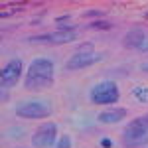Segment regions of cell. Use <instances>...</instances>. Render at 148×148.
<instances>
[{
	"label": "cell",
	"mask_w": 148,
	"mask_h": 148,
	"mask_svg": "<svg viewBox=\"0 0 148 148\" xmlns=\"http://www.w3.org/2000/svg\"><path fill=\"white\" fill-rule=\"evenodd\" d=\"M53 61L47 57H36L30 63L24 77V87L28 91H42L53 83Z\"/></svg>",
	"instance_id": "obj_1"
},
{
	"label": "cell",
	"mask_w": 148,
	"mask_h": 148,
	"mask_svg": "<svg viewBox=\"0 0 148 148\" xmlns=\"http://www.w3.org/2000/svg\"><path fill=\"white\" fill-rule=\"evenodd\" d=\"M119 97H121V91L114 81H101L93 85L89 91V101L93 105H113L119 101Z\"/></svg>",
	"instance_id": "obj_2"
},
{
	"label": "cell",
	"mask_w": 148,
	"mask_h": 148,
	"mask_svg": "<svg viewBox=\"0 0 148 148\" xmlns=\"http://www.w3.org/2000/svg\"><path fill=\"white\" fill-rule=\"evenodd\" d=\"M16 116L20 119H46L51 114V105L46 101H40V99H30V101H22L16 105Z\"/></svg>",
	"instance_id": "obj_3"
},
{
	"label": "cell",
	"mask_w": 148,
	"mask_h": 148,
	"mask_svg": "<svg viewBox=\"0 0 148 148\" xmlns=\"http://www.w3.org/2000/svg\"><path fill=\"white\" fill-rule=\"evenodd\" d=\"M105 53H101V51H89V53H73V56L67 59V69L69 71H77V69H85V67H91V65H95V63H99V61H103L105 59Z\"/></svg>",
	"instance_id": "obj_4"
},
{
	"label": "cell",
	"mask_w": 148,
	"mask_h": 148,
	"mask_svg": "<svg viewBox=\"0 0 148 148\" xmlns=\"http://www.w3.org/2000/svg\"><path fill=\"white\" fill-rule=\"evenodd\" d=\"M56 136H57V125L46 123V125H42L32 134V146L34 148H49L56 142Z\"/></svg>",
	"instance_id": "obj_5"
},
{
	"label": "cell",
	"mask_w": 148,
	"mask_h": 148,
	"mask_svg": "<svg viewBox=\"0 0 148 148\" xmlns=\"http://www.w3.org/2000/svg\"><path fill=\"white\" fill-rule=\"evenodd\" d=\"M20 77H22V61L20 59L8 61L2 67V73H0V85H2V89H10L14 85H18Z\"/></svg>",
	"instance_id": "obj_6"
},
{
	"label": "cell",
	"mask_w": 148,
	"mask_h": 148,
	"mask_svg": "<svg viewBox=\"0 0 148 148\" xmlns=\"http://www.w3.org/2000/svg\"><path fill=\"white\" fill-rule=\"evenodd\" d=\"M75 40V32H56V34H42V36H30V44H47V46H61Z\"/></svg>",
	"instance_id": "obj_7"
},
{
	"label": "cell",
	"mask_w": 148,
	"mask_h": 148,
	"mask_svg": "<svg viewBox=\"0 0 148 148\" xmlns=\"http://www.w3.org/2000/svg\"><path fill=\"white\" fill-rule=\"evenodd\" d=\"M146 40L148 38H146V34H144V30L134 28V30H130V32L125 34V38H123V46L128 47V49H140V47L144 46Z\"/></svg>",
	"instance_id": "obj_8"
},
{
	"label": "cell",
	"mask_w": 148,
	"mask_h": 148,
	"mask_svg": "<svg viewBox=\"0 0 148 148\" xmlns=\"http://www.w3.org/2000/svg\"><path fill=\"white\" fill-rule=\"evenodd\" d=\"M123 144L126 148H138L148 144V132H130L125 130L123 132Z\"/></svg>",
	"instance_id": "obj_9"
},
{
	"label": "cell",
	"mask_w": 148,
	"mask_h": 148,
	"mask_svg": "<svg viewBox=\"0 0 148 148\" xmlns=\"http://www.w3.org/2000/svg\"><path fill=\"white\" fill-rule=\"evenodd\" d=\"M126 116V109H111V111H103L97 114V121L103 125H116Z\"/></svg>",
	"instance_id": "obj_10"
},
{
	"label": "cell",
	"mask_w": 148,
	"mask_h": 148,
	"mask_svg": "<svg viewBox=\"0 0 148 148\" xmlns=\"http://www.w3.org/2000/svg\"><path fill=\"white\" fill-rule=\"evenodd\" d=\"M125 130H130V132H148V114L130 121V123L126 125Z\"/></svg>",
	"instance_id": "obj_11"
},
{
	"label": "cell",
	"mask_w": 148,
	"mask_h": 148,
	"mask_svg": "<svg viewBox=\"0 0 148 148\" xmlns=\"http://www.w3.org/2000/svg\"><path fill=\"white\" fill-rule=\"evenodd\" d=\"M132 95L136 97V101L140 103H148V87H134Z\"/></svg>",
	"instance_id": "obj_12"
},
{
	"label": "cell",
	"mask_w": 148,
	"mask_h": 148,
	"mask_svg": "<svg viewBox=\"0 0 148 148\" xmlns=\"http://www.w3.org/2000/svg\"><path fill=\"white\" fill-rule=\"evenodd\" d=\"M89 28H95V30H109V28H113V24L107 22V20H97V22L89 24Z\"/></svg>",
	"instance_id": "obj_13"
},
{
	"label": "cell",
	"mask_w": 148,
	"mask_h": 148,
	"mask_svg": "<svg viewBox=\"0 0 148 148\" xmlns=\"http://www.w3.org/2000/svg\"><path fill=\"white\" fill-rule=\"evenodd\" d=\"M89 51H95V47H93L91 42H87V44H81L77 47V53H89Z\"/></svg>",
	"instance_id": "obj_14"
},
{
	"label": "cell",
	"mask_w": 148,
	"mask_h": 148,
	"mask_svg": "<svg viewBox=\"0 0 148 148\" xmlns=\"http://www.w3.org/2000/svg\"><path fill=\"white\" fill-rule=\"evenodd\" d=\"M57 148H71V138L65 134V136L59 138V142H57Z\"/></svg>",
	"instance_id": "obj_15"
},
{
	"label": "cell",
	"mask_w": 148,
	"mask_h": 148,
	"mask_svg": "<svg viewBox=\"0 0 148 148\" xmlns=\"http://www.w3.org/2000/svg\"><path fill=\"white\" fill-rule=\"evenodd\" d=\"M97 16H101V12L99 10H89L83 14V18H97Z\"/></svg>",
	"instance_id": "obj_16"
},
{
	"label": "cell",
	"mask_w": 148,
	"mask_h": 148,
	"mask_svg": "<svg viewBox=\"0 0 148 148\" xmlns=\"http://www.w3.org/2000/svg\"><path fill=\"white\" fill-rule=\"evenodd\" d=\"M101 144H103L105 148H111V146H113V142H111L109 138H103V140H101Z\"/></svg>",
	"instance_id": "obj_17"
},
{
	"label": "cell",
	"mask_w": 148,
	"mask_h": 148,
	"mask_svg": "<svg viewBox=\"0 0 148 148\" xmlns=\"http://www.w3.org/2000/svg\"><path fill=\"white\" fill-rule=\"evenodd\" d=\"M146 20H148V14H146Z\"/></svg>",
	"instance_id": "obj_18"
}]
</instances>
